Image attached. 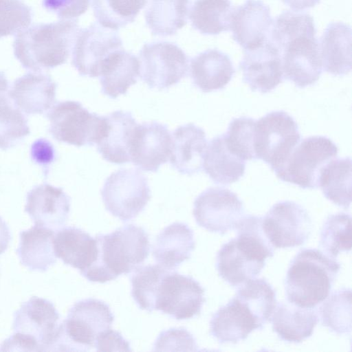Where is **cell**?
<instances>
[{
  "label": "cell",
  "mask_w": 352,
  "mask_h": 352,
  "mask_svg": "<svg viewBox=\"0 0 352 352\" xmlns=\"http://www.w3.org/2000/svg\"><path fill=\"white\" fill-rule=\"evenodd\" d=\"M234 230L236 237L221 246L216 262L219 276L232 287L254 278L265 267V259L274 253L263 231L261 217L244 215Z\"/></svg>",
  "instance_id": "obj_1"
},
{
  "label": "cell",
  "mask_w": 352,
  "mask_h": 352,
  "mask_svg": "<svg viewBox=\"0 0 352 352\" xmlns=\"http://www.w3.org/2000/svg\"><path fill=\"white\" fill-rule=\"evenodd\" d=\"M78 21L38 23L19 32L13 42L15 58L23 68L36 72L65 63L80 30Z\"/></svg>",
  "instance_id": "obj_2"
},
{
  "label": "cell",
  "mask_w": 352,
  "mask_h": 352,
  "mask_svg": "<svg viewBox=\"0 0 352 352\" xmlns=\"http://www.w3.org/2000/svg\"><path fill=\"white\" fill-rule=\"evenodd\" d=\"M98 256L95 262L80 273L91 282L104 283L127 274L141 266L149 254L148 233L134 224L124 225L109 234L95 237Z\"/></svg>",
  "instance_id": "obj_3"
},
{
  "label": "cell",
  "mask_w": 352,
  "mask_h": 352,
  "mask_svg": "<svg viewBox=\"0 0 352 352\" xmlns=\"http://www.w3.org/2000/svg\"><path fill=\"white\" fill-rule=\"evenodd\" d=\"M340 270V264L317 249H302L291 261L285 289L289 302L315 308L329 295Z\"/></svg>",
  "instance_id": "obj_4"
},
{
  "label": "cell",
  "mask_w": 352,
  "mask_h": 352,
  "mask_svg": "<svg viewBox=\"0 0 352 352\" xmlns=\"http://www.w3.org/2000/svg\"><path fill=\"white\" fill-rule=\"evenodd\" d=\"M60 316L48 300L32 296L14 314V334L5 340L0 351H50L56 338Z\"/></svg>",
  "instance_id": "obj_5"
},
{
  "label": "cell",
  "mask_w": 352,
  "mask_h": 352,
  "mask_svg": "<svg viewBox=\"0 0 352 352\" xmlns=\"http://www.w3.org/2000/svg\"><path fill=\"white\" fill-rule=\"evenodd\" d=\"M114 316L104 302L87 298L76 302L59 324L50 351H89L97 337L111 329Z\"/></svg>",
  "instance_id": "obj_6"
},
{
  "label": "cell",
  "mask_w": 352,
  "mask_h": 352,
  "mask_svg": "<svg viewBox=\"0 0 352 352\" xmlns=\"http://www.w3.org/2000/svg\"><path fill=\"white\" fill-rule=\"evenodd\" d=\"M47 113L49 132L58 142L76 146H93L106 133V116L89 112L78 101L56 102Z\"/></svg>",
  "instance_id": "obj_7"
},
{
  "label": "cell",
  "mask_w": 352,
  "mask_h": 352,
  "mask_svg": "<svg viewBox=\"0 0 352 352\" xmlns=\"http://www.w3.org/2000/svg\"><path fill=\"white\" fill-rule=\"evenodd\" d=\"M338 153V146L329 138L310 136L298 142L274 173L280 180L301 188H317L322 170L336 158Z\"/></svg>",
  "instance_id": "obj_8"
},
{
  "label": "cell",
  "mask_w": 352,
  "mask_h": 352,
  "mask_svg": "<svg viewBox=\"0 0 352 352\" xmlns=\"http://www.w3.org/2000/svg\"><path fill=\"white\" fill-rule=\"evenodd\" d=\"M300 133L294 118L284 111H271L256 120L254 153L276 171L285 162L300 141Z\"/></svg>",
  "instance_id": "obj_9"
},
{
  "label": "cell",
  "mask_w": 352,
  "mask_h": 352,
  "mask_svg": "<svg viewBox=\"0 0 352 352\" xmlns=\"http://www.w3.org/2000/svg\"><path fill=\"white\" fill-rule=\"evenodd\" d=\"M105 208L122 221L136 217L151 199L146 177L136 168H120L106 179L101 190Z\"/></svg>",
  "instance_id": "obj_10"
},
{
  "label": "cell",
  "mask_w": 352,
  "mask_h": 352,
  "mask_svg": "<svg viewBox=\"0 0 352 352\" xmlns=\"http://www.w3.org/2000/svg\"><path fill=\"white\" fill-rule=\"evenodd\" d=\"M140 75L151 89L162 90L186 76L189 59L175 43L158 41L146 43L140 52Z\"/></svg>",
  "instance_id": "obj_11"
},
{
  "label": "cell",
  "mask_w": 352,
  "mask_h": 352,
  "mask_svg": "<svg viewBox=\"0 0 352 352\" xmlns=\"http://www.w3.org/2000/svg\"><path fill=\"white\" fill-rule=\"evenodd\" d=\"M204 293L192 276L170 270L158 285L155 310L179 320L194 318L200 314L206 301Z\"/></svg>",
  "instance_id": "obj_12"
},
{
  "label": "cell",
  "mask_w": 352,
  "mask_h": 352,
  "mask_svg": "<svg viewBox=\"0 0 352 352\" xmlns=\"http://www.w3.org/2000/svg\"><path fill=\"white\" fill-rule=\"evenodd\" d=\"M311 220L300 204L292 201H279L262 218L263 231L274 248L300 246L308 239Z\"/></svg>",
  "instance_id": "obj_13"
},
{
  "label": "cell",
  "mask_w": 352,
  "mask_h": 352,
  "mask_svg": "<svg viewBox=\"0 0 352 352\" xmlns=\"http://www.w3.org/2000/svg\"><path fill=\"white\" fill-rule=\"evenodd\" d=\"M121 48L122 41L116 30L94 23L79 30L72 51V64L80 76L99 77L104 62Z\"/></svg>",
  "instance_id": "obj_14"
},
{
  "label": "cell",
  "mask_w": 352,
  "mask_h": 352,
  "mask_svg": "<svg viewBox=\"0 0 352 352\" xmlns=\"http://www.w3.org/2000/svg\"><path fill=\"white\" fill-rule=\"evenodd\" d=\"M193 215L199 226L223 234L235 229L244 216V207L234 192L221 187H210L195 199Z\"/></svg>",
  "instance_id": "obj_15"
},
{
  "label": "cell",
  "mask_w": 352,
  "mask_h": 352,
  "mask_svg": "<svg viewBox=\"0 0 352 352\" xmlns=\"http://www.w3.org/2000/svg\"><path fill=\"white\" fill-rule=\"evenodd\" d=\"M316 34L303 35L285 43L279 50L283 78L299 88L315 84L322 72Z\"/></svg>",
  "instance_id": "obj_16"
},
{
  "label": "cell",
  "mask_w": 352,
  "mask_h": 352,
  "mask_svg": "<svg viewBox=\"0 0 352 352\" xmlns=\"http://www.w3.org/2000/svg\"><path fill=\"white\" fill-rule=\"evenodd\" d=\"M239 68L243 82L251 90L262 94L274 89L284 78L280 53L269 39L245 50Z\"/></svg>",
  "instance_id": "obj_17"
},
{
  "label": "cell",
  "mask_w": 352,
  "mask_h": 352,
  "mask_svg": "<svg viewBox=\"0 0 352 352\" xmlns=\"http://www.w3.org/2000/svg\"><path fill=\"white\" fill-rule=\"evenodd\" d=\"M172 135L166 124L151 122L137 125L130 147V160L142 170L156 172L170 157Z\"/></svg>",
  "instance_id": "obj_18"
},
{
  "label": "cell",
  "mask_w": 352,
  "mask_h": 352,
  "mask_svg": "<svg viewBox=\"0 0 352 352\" xmlns=\"http://www.w3.org/2000/svg\"><path fill=\"white\" fill-rule=\"evenodd\" d=\"M70 200L62 188L44 183L28 192L25 212L34 225L57 231L68 219Z\"/></svg>",
  "instance_id": "obj_19"
},
{
  "label": "cell",
  "mask_w": 352,
  "mask_h": 352,
  "mask_svg": "<svg viewBox=\"0 0 352 352\" xmlns=\"http://www.w3.org/2000/svg\"><path fill=\"white\" fill-rule=\"evenodd\" d=\"M272 23L267 5L261 0H245L234 8L230 30L233 39L246 50L268 40Z\"/></svg>",
  "instance_id": "obj_20"
},
{
  "label": "cell",
  "mask_w": 352,
  "mask_h": 352,
  "mask_svg": "<svg viewBox=\"0 0 352 352\" xmlns=\"http://www.w3.org/2000/svg\"><path fill=\"white\" fill-rule=\"evenodd\" d=\"M56 87L50 75L41 72H28L14 81L8 95L22 112L28 115L42 114L56 103Z\"/></svg>",
  "instance_id": "obj_21"
},
{
  "label": "cell",
  "mask_w": 352,
  "mask_h": 352,
  "mask_svg": "<svg viewBox=\"0 0 352 352\" xmlns=\"http://www.w3.org/2000/svg\"><path fill=\"white\" fill-rule=\"evenodd\" d=\"M207 145L202 128L192 123L179 126L172 134L171 166L182 174L199 173L203 168Z\"/></svg>",
  "instance_id": "obj_22"
},
{
  "label": "cell",
  "mask_w": 352,
  "mask_h": 352,
  "mask_svg": "<svg viewBox=\"0 0 352 352\" xmlns=\"http://www.w3.org/2000/svg\"><path fill=\"white\" fill-rule=\"evenodd\" d=\"M254 329H260L256 320L236 296L220 307L210 322V334L221 344H236L246 339Z\"/></svg>",
  "instance_id": "obj_23"
},
{
  "label": "cell",
  "mask_w": 352,
  "mask_h": 352,
  "mask_svg": "<svg viewBox=\"0 0 352 352\" xmlns=\"http://www.w3.org/2000/svg\"><path fill=\"white\" fill-rule=\"evenodd\" d=\"M235 72L230 56L217 49L202 52L190 60L192 81L203 92L223 89Z\"/></svg>",
  "instance_id": "obj_24"
},
{
  "label": "cell",
  "mask_w": 352,
  "mask_h": 352,
  "mask_svg": "<svg viewBox=\"0 0 352 352\" xmlns=\"http://www.w3.org/2000/svg\"><path fill=\"white\" fill-rule=\"evenodd\" d=\"M323 69L344 76L351 69V29L342 22H331L325 28L319 45Z\"/></svg>",
  "instance_id": "obj_25"
},
{
  "label": "cell",
  "mask_w": 352,
  "mask_h": 352,
  "mask_svg": "<svg viewBox=\"0 0 352 352\" xmlns=\"http://www.w3.org/2000/svg\"><path fill=\"white\" fill-rule=\"evenodd\" d=\"M105 116L108 126L104 136L97 144L98 152L113 164L131 162L130 147L138 123L130 112L122 110Z\"/></svg>",
  "instance_id": "obj_26"
},
{
  "label": "cell",
  "mask_w": 352,
  "mask_h": 352,
  "mask_svg": "<svg viewBox=\"0 0 352 352\" xmlns=\"http://www.w3.org/2000/svg\"><path fill=\"white\" fill-rule=\"evenodd\" d=\"M54 234V250L56 257L82 273L89 267L98 256L95 238L80 228L67 226Z\"/></svg>",
  "instance_id": "obj_27"
},
{
  "label": "cell",
  "mask_w": 352,
  "mask_h": 352,
  "mask_svg": "<svg viewBox=\"0 0 352 352\" xmlns=\"http://www.w3.org/2000/svg\"><path fill=\"white\" fill-rule=\"evenodd\" d=\"M195 247L193 231L186 223L175 222L157 236L153 256L159 265L175 270L190 257Z\"/></svg>",
  "instance_id": "obj_28"
},
{
  "label": "cell",
  "mask_w": 352,
  "mask_h": 352,
  "mask_svg": "<svg viewBox=\"0 0 352 352\" xmlns=\"http://www.w3.org/2000/svg\"><path fill=\"white\" fill-rule=\"evenodd\" d=\"M140 75L139 59L131 52L119 49L102 64L99 75L102 92L115 99L125 94Z\"/></svg>",
  "instance_id": "obj_29"
},
{
  "label": "cell",
  "mask_w": 352,
  "mask_h": 352,
  "mask_svg": "<svg viewBox=\"0 0 352 352\" xmlns=\"http://www.w3.org/2000/svg\"><path fill=\"white\" fill-rule=\"evenodd\" d=\"M272 314L273 331L280 340L288 342L300 343L309 338L318 320L315 309L290 302L278 303Z\"/></svg>",
  "instance_id": "obj_30"
},
{
  "label": "cell",
  "mask_w": 352,
  "mask_h": 352,
  "mask_svg": "<svg viewBox=\"0 0 352 352\" xmlns=\"http://www.w3.org/2000/svg\"><path fill=\"white\" fill-rule=\"evenodd\" d=\"M19 236L20 243L16 253L23 265L32 271L45 272L56 263L54 230L34 225L21 231Z\"/></svg>",
  "instance_id": "obj_31"
},
{
  "label": "cell",
  "mask_w": 352,
  "mask_h": 352,
  "mask_svg": "<svg viewBox=\"0 0 352 352\" xmlns=\"http://www.w3.org/2000/svg\"><path fill=\"white\" fill-rule=\"evenodd\" d=\"M203 168L214 183L229 185L244 175L245 161L228 148L221 134L212 138L208 144Z\"/></svg>",
  "instance_id": "obj_32"
},
{
  "label": "cell",
  "mask_w": 352,
  "mask_h": 352,
  "mask_svg": "<svg viewBox=\"0 0 352 352\" xmlns=\"http://www.w3.org/2000/svg\"><path fill=\"white\" fill-rule=\"evenodd\" d=\"M189 0H149L146 23L153 35L173 36L187 23Z\"/></svg>",
  "instance_id": "obj_33"
},
{
  "label": "cell",
  "mask_w": 352,
  "mask_h": 352,
  "mask_svg": "<svg viewBox=\"0 0 352 352\" xmlns=\"http://www.w3.org/2000/svg\"><path fill=\"white\" fill-rule=\"evenodd\" d=\"M234 8L230 0H195L189 19L192 27L204 35L229 31Z\"/></svg>",
  "instance_id": "obj_34"
},
{
  "label": "cell",
  "mask_w": 352,
  "mask_h": 352,
  "mask_svg": "<svg viewBox=\"0 0 352 352\" xmlns=\"http://www.w3.org/2000/svg\"><path fill=\"white\" fill-rule=\"evenodd\" d=\"M351 160L335 158L322 170L319 187L324 196L343 208H349L351 202Z\"/></svg>",
  "instance_id": "obj_35"
},
{
  "label": "cell",
  "mask_w": 352,
  "mask_h": 352,
  "mask_svg": "<svg viewBox=\"0 0 352 352\" xmlns=\"http://www.w3.org/2000/svg\"><path fill=\"white\" fill-rule=\"evenodd\" d=\"M239 286L234 296L246 305L263 329L276 307L274 289L264 278H252Z\"/></svg>",
  "instance_id": "obj_36"
},
{
  "label": "cell",
  "mask_w": 352,
  "mask_h": 352,
  "mask_svg": "<svg viewBox=\"0 0 352 352\" xmlns=\"http://www.w3.org/2000/svg\"><path fill=\"white\" fill-rule=\"evenodd\" d=\"M147 0H91L94 17L107 28L118 30L134 21Z\"/></svg>",
  "instance_id": "obj_37"
},
{
  "label": "cell",
  "mask_w": 352,
  "mask_h": 352,
  "mask_svg": "<svg viewBox=\"0 0 352 352\" xmlns=\"http://www.w3.org/2000/svg\"><path fill=\"white\" fill-rule=\"evenodd\" d=\"M318 315L323 326L341 335L351 331V290L342 288L333 292L320 305Z\"/></svg>",
  "instance_id": "obj_38"
},
{
  "label": "cell",
  "mask_w": 352,
  "mask_h": 352,
  "mask_svg": "<svg viewBox=\"0 0 352 352\" xmlns=\"http://www.w3.org/2000/svg\"><path fill=\"white\" fill-rule=\"evenodd\" d=\"M161 265L140 266L131 275V296L138 307L148 312L155 311L158 285L170 270Z\"/></svg>",
  "instance_id": "obj_39"
},
{
  "label": "cell",
  "mask_w": 352,
  "mask_h": 352,
  "mask_svg": "<svg viewBox=\"0 0 352 352\" xmlns=\"http://www.w3.org/2000/svg\"><path fill=\"white\" fill-rule=\"evenodd\" d=\"M351 215L344 212L329 215L320 231V246L336 258L340 252L351 250Z\"/></svg>",
  "instance_id": "obj_40"
},
{
  "label": "cell",
  "mask_w": 352,
  "mask_h": 352,
  "mask_svg": "<svg viewBox=\"0 0 352 352\" xmlns=\"http://www.w3.org/2000/svg\"><path fill=\"white\" fill-rule=\"evenodd\" d=\"M30 133L28 120L9 98L0 102V148L9 149Z\"/></svg>",
  "instance_id": "obj_41"
},
{
  "label": "cell",
  "mask_w": 352,
  "mask_h": 352,
  "mask_svg": "<svg viewBox=\"0 0 352 352\" xmlns=\"http://www.w3.org/2000/svg\"><path fill=\"white\" fill-rule=\"evenodd\" d=\"M256 120L249 117L234 118L223 135L228 148L243 160H256L254 130Z\"/></svg>",
  "instance_id": "obj_42"
},
{
  "label": "cell",
  "mask_w": 352,
  "mask_h": 352,
  "mask_svg": "<svg viewBox=\"0 0 352 352\" xmlns=\"http://www.w3.org/2000/svg\"><path fill=\"white\" fill-rule=\"evenodd\" d=\"M32 20V9L22 0H0V38L23 31Z\"/></svg>",
  "instance_id": "obj_43"
},
{
  "label": "cell",
  "mask_w": 352,
  "mask_h": 352,
  "mask_svg": "<svg viewBox=\"0 0 352 352\" xmlns=\"http://www.w3.org/2000/svg\"><path fill=\"white\" fill-rule=\"evenodd\" d=\"M197 351L193 336L183 328H171L162 331L154 344V351Z\"/></svg>",
  "instance_id": "obj_44"
},
{
  "label": "cell",
  "mask_w": 352,
  "mask_h": 352,
  "mask_svg": "<svg viewBox=\"0 0 352 352\" xmlns=\"http://www.w3.org/2000/svg\"><path fill=\"white\" fill-rule=\"evenodd\" d=\"M90 0H43V7L60 19H76L88 9Z\"/></svg>",
  "instance_id": "obj_45"
},
{
  "label": "cell",
  "mask_w": 352,
  "mask_h": 352,
  "mask_svg": "<svg viewBox=\"0 0 352 352\" xmlns=\"http://www.w3.org/2000/svg\"><path fill=\"white\" fill-rule=\"evenodd\" d=\"M94 346L97 351H131V349L127 340L122 334L111 329L99 335Z\"/></svg>",
  "instance_id": "obj_46"
},
{
  "label": "cell",
  "mask_w": 352,
  "mask_h": 352,
  "mask_svg": "<svg viewBox=\"0 0 352 352\" xmlns=\"http://www.w3.org/2000/svg\"><path fill=\"white\" fill-rule=\"evenodd\" d=\"M31 156L34 162L43 168H47L55 159V150L50 142L41 138L32 144Z\"/></svg>",
  "instance_id": "obj_47"
},
{
  "label": "cell",
  "mask_w": 352,
  "mask_h": 352,
  "mask_svg": "<svg viewBox=\"0 0 352 352\" xmlns=\"http://www.w3.org/2000/svg\"><path fill=\"white\" fill-rule=\"evenodd\" d=\"M11 240V234L8 226L0 217V254L8 248Z\"/></svg>",
  "instance_id": "obj_48"
},
{
  "label": "cell",
  "mask_w": 352,
  "mask_h": 352,
  "mask_svg": "<svg viewBox=\"0 0 352 352\" xmlns=\"http://www.w3.org/2000/svg\"><path fill=\"white\" fill-rule=\"evenodd\" d=\"M285 5L295 10H303L314 7L320 0H281Z\"/></svg>",
  "instance_id": "obj_49"
},
{
  "label": "cell",
  "mask_w": 352,
  "mask_h": 352,
  "mask_svg": "<svg viewBox=\"0 0 352 352\" xmlns=\"http://www.w3.org/2000/svg\"><path fill=\"white\" fill-rule=\"evenodd\" d=\"M8 80L5 74L0 71V102L8 97Z\"/></svg>",
  "instance_id": "obj_50"
}]
</instances>
